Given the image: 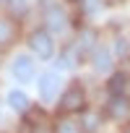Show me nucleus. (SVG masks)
I'll use <instances>...</instances> for the list:
<instances>
[{"mask_svg": "<svg viewBox=\"0 0 130 133\" xmlns=\"http://www.w3.org/2000/svg\"><path fill=\"white\" fill-rule=\"evenodd\" d=\"M83 104H86V94H83L81 86H70L60 99V110L62 112H81Z\"/></svg>", "mask_w": 130, "mask_h": 133, "instance_id": "f257e3e1", "label": "nucleus"}, {"mask_svg": "<svg viewBox=\"0 0 130 133\" xmlns=\"http://www.w3.org/2000/svg\"><path fill=\"white\" fill-rule=\"evenodd\" d=\"M29 47L39 55V57H52V50H55V44H52V37L44 31V29H39V31H34L31 37H29Z\"/></svg>", "mask_w": 130, "mask_h": 133, "instance_id": "f03ea898", "label": "nucleus"}, {"mask_svg": "<svg viewBox=\"0 0 130 133\" xmlns=\"http://www.w3.org/2000/svg\"><path fill=\"white\" fill-rule=\"evenodd\" d=\"M57 89H60V78H57V73H44L42 78H39V94H42V99L44 102H52L55 99V94H57Z\"/></svg>", "mask_w": 130, "mask_h": 133, "instance_id": "7ed1b4c3", "label": "nucleus"}, {"mask_svg": "<svg viewBox=\"0 0 130 133\" xmlns=\"http://www.w3.org/2000/svg\"><path fill=\"white\" fill-rule=\"evenodd\" d=\"M13 76L18 78V81H31L34 78V60L31 57H26V55H18L16 60H13Z\"/></svg>", "mask_w": 130, "mask_h": 133, "instance_id": "20e7f679", "label": "nucleus"}, {"mask_svg": "<svg viewBox=\"0 0 130 133\" xmlns=\"http://www.w3.org/2000/svg\"><path fill=\"white\" fill-rule=\"evenodd\" d=\"M109 115H112L114 120H125V117H130V104H127V99H122V97H112V102H109Z\"/></svg>", "mask_w": 130, "mask_h": 133, "instance_id": "39448f33", "label": "nucleus"}, {"mask_svg": "<svg viewBox=\"0 0 130 133\" xmlns=\"http://www.w3.org/2000/svg\"><path fill=\"white\" fill-rule=\"evenodd\" d=\"M44 21H47V29H52V31H62L65 29V13L60 8H49Z\"/></svg>", "mask_w": 130, "mask_h": 133, "instance_id": "423d86ee", "label": "nucleus"}, {"mask_svg": "<svg viewBox=\"0 0 130 133\" xmlns=\"http://www.w3.org/2000/svg\"><path fill=\"white\" fill-rule=\"evenodd\" d=\"M125 73H114L112 78H109V84H107V91L112 94V97H120L122 94V89H125Z\"/></svg>", "mask_w": 130, "mask_h": 133, "instance_id": "0eeeda50", "label": "nucleus"}, {"mask_svg": "<svg viewBox=\"0 0 130 133\" xmlns=\"http://www.w3.org/2000/svg\"><path fill=\"white\" fill-rule=\"evenodd\" d=\"M8 104H11L13 110L24 112V110L29 107V97H26L24 91H11V94H8Z\"/></svg>", "mask_w": 130, "mask_h": 133, "instance_id": "6e6552de", "label": "nucleus"}, {"mask_svg": "<svg viewBox=\"0 0 130 133\" xmlns=\"http://www.w3.org/2000/svg\"><path fill=\"white\" fill-rule=\"evenodd\" d=\"M109 65H112V57L107 50H96L94 52V68L96 71H109Z\"/></svg>", "mask_w": 130, "mask_h": 133, "instance_id": "1a4fd4ad", "label": "nucleus"}, {"mask_svg": "<svg viewBox=\"0 0 130 133\" xmlns=\"http://www.w3.org/2000/svg\"><path fill=\"white\" fill-rule=\"evenodd\" d=\"M55 133H78V125L73 120H60L57 128H55Z\"/></svg>", "mask_w": 130, "mask_h": 133, "instance_id": "9d476101", "label": "nucleus"}, {"mask_svg": "<svg viewBox=\"0 0 130 133\" xmlns=\"http://www.w3.org/2000/svg\"><path fill=\"white\" fill-rule=\"evenodd\" d=\"M11 37H13V26H11V21H0V44H5Z\"/></svg>", "mask_w": 130, "mask_h": 133, "instance_id": "9b49d317", "label": "nucleus"}, {"mask_svg": "<svg viewBox=\"0 0 130 133\" xmlns=\"http://www.w3.org/2000/svg\"><path fill=\"white\" fill-rule=\"evenodd\" d=\"M83 123H86V128H89V130H94V128H96V125H99V117H96V115H91V112H89V115H86V117H83Z\"/></svg>", "mask_w": 130, "mask_h": 133, "instance_id": "f8f14e48", "label": "nucleus"}, {"mask_svg": "<svg viewBox=\"0 0 130 133\" xmlns=\"http://www.w3.org/2000/svg\"><path fill=\"white\" fill-rule=\"evenodd\" d=\"M3 3H8V0H0V5H3Z\"/></svg>", "mask_w": 130, "mask_h": 133, "instance_id": "ddd939ff", "label": "nucleus"}, {"mask_svg": "<svg viewBox=\"0 0 130 133\" xmlns=\"http://www.w3.org/2000/svg\"><path fill=\"white\" fill-rule=\"evenodd\" d=\"M127 133H130V128H127Z\"/></svg>", "mask_w": 130, "mask_h": 133, "instance_id": "4468645a", "label": "nucleus"}]
</instances>
